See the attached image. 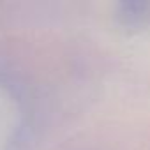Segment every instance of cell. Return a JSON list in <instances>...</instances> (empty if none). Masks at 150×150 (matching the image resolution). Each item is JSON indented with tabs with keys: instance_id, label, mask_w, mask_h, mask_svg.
Returning <instances> with one entry per match:
<instances>
[{
	"instance_id": "obj_1",
	"label": "cell",
	"mask_w": 150,
	"mask_h": 150,
	"mask_svg": "<svg viewBox=\"0 0 150 150\" xmlns=\"http://www.w3.org/2000/svg\"><path fill=\"white\" fill-rule=\"evenodd\" d=\"M23 110L18 94L0 78V150L18 148L23 129Z\"/></svg>"
},
{
	"instance_id": "obj_2",
	"label": "cell",
	"mask_w": 150,
	"mask_h": 150,
	"mask_svg": "<svg viewBox=\"0 0 150 150\" xmlns=\"http://www.w3.org/2000/svg\"><path fill=\"white\" fill-rule=\"evenodd\" d=\"M115 18L125 30H141L150 25V2H122L117 6Z\"/></svg>"
}]
</instances>
